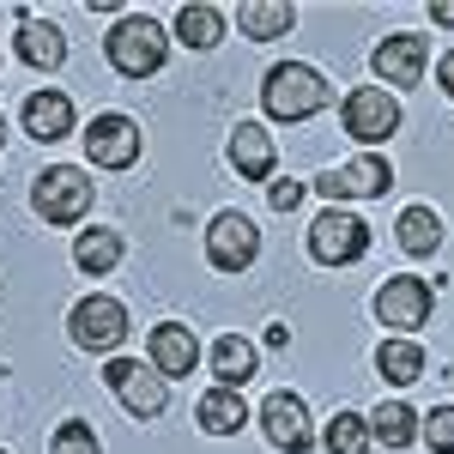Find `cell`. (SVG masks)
<instances>
[{"label": "cell", "mask_w": 454, "mask_h": 454, "mask_svg": "<svg viewBox=\"0 0 454 454\" xmlns=\"http://www.w3.org/2000/svg\"><path fill=\"white\" fill-rule=\"evenodd\" d=\"M327 79L315 67H303V61H279V67L267 73V85H261V104H267V115L273 121H309L315 109H327Z\"/></svg>", "instance_id": "1"}, {"label": "cell", "mask_w": 454, "mask_h": 454, "mask_svg": "<svg viewBox=\"0 0 454 454\" xmlns=\"http://www.w3.org/2000/svg\"><path fill=\"white\" fill-rule=\"evenodd\" d=\"M109 49V67L128 73V79H145V73L164 67V55H170V36L158 19H145V12H128V19H115V31L104 36Z\"/></svg>", "instance_id": "2"}, {"label": "cell", "mask_w": 454, "mask_h": 454, "mask_svg": "<svg viewBox=\"0 0 454 454\" xmlns=\"http://www.w3.org/2000/svg\"><path fill=\"white\" fill-rule=\"evenodd\" d=\"M309 254H315V261H327V267H351V261L370 254V224L351 218V212H340V207H327L309 224Z\"/></svg>", "instance_id": "3"}, {"label": "cell", "mask_w": 454, "mask_h": 454, "mask_svg": "<svg viewBox=\"0 0 454 454\" xmlns=\"http://www.w3.org/2000/svg\"><path fill=\"white\" fill-rule=\"evenodd\" d=\"M36 212H43L49 224H79V218L91 212V182H85V170H73V164L43 170L36 176Z\"/></svg>", "instance_id": "4"}, {"label": "cell", "mask_w": 454, "mask_h": 454, "mask_svg": "<svg viewBox=\"0 0 454 454\" xmlns=\"http://www.w3.org/2000/svg\"><path fill=\"white\" fill-rule=\"evenodd\" d=\"M67 333H73V346H85V351H115L128 340V309L115 297H79L67 315Z\"/></svg>", "instance_id": "5"}, {"label": "cell", "mask_w": 454, "mask_h": 454, "mask_svg": "<svg viewBox=\"0 0 454 454\" xmlns=\"http://www.w3.org/2000/svg\"><path fill=\"white\" fill-rule=\"evenodd\" d=\"M254 254H261V231H254V218H243V212H218L212 231H207V261L218 267V273H243Z\"/></svg>", "instance_id": "6"}, {"label": "cell", "mask_w": 454, "mask_h": 454, "mask_svg": "<svg viewBox=\"0 0 454 454\" xmlns=\"http://www.w3.org/2000/svg\"><path fill=\"white\" fill-rule=\"evenodd\" d=\"M430 303H436L430 279L400 273V279H387L382 291H376V321H382V327H400V333H412V327L430 321Z\"/></svg>", "instance_id": "7"}, {"label": "cell", "mask_w": 454, "mask_h": 454, "mask_svg": "<svg viewBox=\"0 0 454 454\" xmlns=\"http://www.w3.org/2000/svg\"><path fill=\"white\" fill-rule=\"evenodd\" d=\"M400 128V104L387 98L382 85H357L346 98V134L351 140H364V145H376V140H387Z\"/></svg>", "instance_id": "8"}, {"label": "cell", "mask_w": 454, "mask_h": 454, "mask_svg": "<svg viewBox=\"0 0 454 454\" xmlns=\"http://www.w3.org/2000/svg\"><path fill=\"white\" fill-rule=\"evenodd\" d=\"M85 158H91L98 170H128V164L140 158V128H134L128 115H98V121L85 128Z\"/></svg>", "instance_id": "9"}, {"label": "cell", "mask_w": 454, "mask_h": 454, "mask_svg": "<svg viewBox=\"0 0 454 454\" xmlns=\"http://www.w3.org/2000/svg\"><path fill=\"white\" fill-rule=\"evenodd\" d=\"M104 382L134 419H158L164 412V376H145V364H134V357H115L104 370Z\"/></svg>", "instance_id": "10"}, {"label": "cell", "mask_w": 454, "mask_h": 454, "mask_svg": "<svg viewBox=\"0 0 454 454\" xmlns=\"http://www.w3.org/2000/svg\"><path fill=\"white\" fill-rule=\"evenodd\" d=\"M387 182H394L387 158L364 152V158H351V164L321 176V194H327V200H370V194H387Z\"/></svg>", "instance_id": "11"}, {"label": "cell", "mask_w": 454, "mask_h": 454, "mask_svg": "<svg viewBox=\"0 0 454 454\" xmlns=\"http://www.w3.org/2000/svg\"><path fill=\"white\" fill-rule=\"evenodd\" d=\"M261 424H267V442L285 454H309L315 430H309V412H303V400L297 394H267V406H261Z\"/></svg>", "instance_id": "12"}, {"label": "cell", "mask_w": 454, "mask_h": 454, "mask_svg": "<svg viewBox=\"0 0 454 454\" xmlns=\"http://www.w3.org/2000/svg\"><path fill=\"white\" fill-rule=\"evenodd\" d=\"M424 36L412 31H400V36H387L382 49H376V79H387V85H419V73H424Z\"/></svg>", "instance_id": "13"}, {"label": "cell", "mask_w": 454, "mask_h": 454, "mask_svg": "<svg viewBox=\"0 0 454 454\" xmlns=\"http://www.w3.org/2000/svg\"><path fill=\"white\" fill-rule=\"evenodd\" d=\"M25 134L43 145L67 140L73 134V104L61 98V91H36V98H25Z\"/></svg>", "instance_id": "14"}, {"label": "cell", "mask_w": 454, "mask_h": 454, "mask_svg": "<svg viewBox=\"0 0 454 454\" xmlns=\"http://www.w3.org/2000/svg\"><path fill=\"white\" fill-rule=\"evenodd\" d=\"M152 364H158V376H194V364H200V346H194V333L188 327H152Z\"/></svg>", "instance_id": "15"}, {"label": "cell", "mask_w": 454, "mask_h": 454, "mask_svg": "<svg viewBox=\"0 0 454 454\" xmlns=\"http://www.w3.org/2000/svg\"><path fill=\"white\" fill-rule=\"evenodd\" d=\"M194 419H200L207 436H231V430H243V424H248V406H243L237 387H207L200 406H194Z\"/></svg>", "instance_id": "16"}, {"label": "cell", "mask_w": 454, "mask_h": 454, "mask_svg": "<svg viewBox=\"0 0 454 454\" xmlns=\"http://www.w3.org/2000/svg\"><path fill=\"white\" fill-rule=\"evenodd\" d=\"M231 164H237L248 182H267V176H273V140H267L254 121H243V128L231 134Z\"/></svg>", "instance_id": "17"}, {"label": "cell", "mask_w": 454, "mask_h": 454, "mask_svg": "<svg viewBox=\"0 0 454 454\" xmlns=\"http://www.w3.org/2000/svg\"><path fill=\"white\" fill-rule=\"evenodd\" d=\"M212 376H218V387H237L243 394V382L254 376V346H248L243 333H224L212 346Z\"/></svg>", "instance_id": "18"}, {"label": "cell", "mask_w": 454, "mask_h": 454, "mask_svg": "<svg viewBox=\"0 0 454 454\" xmlns=\"http://www.w3.org/2000/svg\"><path fill=\"white\" fill-rule=\"evenodd\" d=\"M176 36H182L188 49H218V36H224V12H218L212 0H194V6L176 12Z\"/></svg>", "instance_id": "19"}, {"label": "cell", "mask_w": 454, "mask_h": 454, "mask_svg": "<svg viewBox=\"0 0 454 454\" xmlns=\"http://www.w3.org/2000/svg\"><path fill=\"white\" fill-rule=\"evenodd\" d=\"M237 19H243V36H254V43H273V36H285L291 31V6L285 0H243L237 6Z\"/></svg>", "instance_id": "20"}, {"label": "cell", "mask_w": 454, "mask_h": 454, "mask_svg": "<svg viewBox=\"0 0 454 454\" xmlns=\"http://www.w3.org/2000/svg\"><path fill=\"white\" fill-rule=\"evenodd\" d=\"M61 55H67V43H61V31L55 25H36V19H25V31H19V61H31V67H61Z\"/></svg>", "instance_id": "21"}, {"label": "cell", "mask_w": 454, "mask_h": 454, "mask_svg": "<svg viewBox=\"0 0 454 454\" xmlns=\"http://www.w3.org/2000/svg\"><path fill=\"white\" fill-rule=\"evenodd\" d=\"M376 370H382L394 387H406V382L424 376V351L412 346V340H382V346H376Z\"/></svg>", "instance_id": "22"}, {"label": "cell", "mask_w": 454, "mask_h": 454, "mask_svg": "<svg viewBox=\"0 0 454 454\" xmlns=\"http://www.w3.org/2000/svg\"><path fill=\"white\" fill-rule=\"evenodd\" d=\"M419 436V412L412 406H400V400H387L382 412L370 419V442H387V449H406Z\"/></svg>", "instance_id": "23"}, {"label": "cell", "mask_w": 454, "mask_h": 454, "mask_svg": "<svg viewBox=\"0 0 454 454\" xmlns=\"http://www.w3.org/2000/svg\"><path fill=\"white\" fill-rule=\"evenodd\" d=\"M436 243H442V224H436L430 207L400 212V248H406V254H436Z\"/></svg>", "instance_id": "24"}, {"label": "cell", "mask_w": 454, "mask_h": 454, "mask_svg": "<svg viewBox=\"0 0 454 454\" xmlns=\"http://www.w3.org/2000/svg\"><path fill=\"white\" fill-rule=\"evenodd\" d=\"M73 261H79V273H109V267L121 261V237H115V231H85V237L73 243Z\"/></svg>", "instance_id": "25"}, {"label": "cell", "mask_w": 454, "mask_h": 454, "mask_svg": "<svg viewBox=\"0 0 454 454\" xmlns=\"http://www.w3.org/2000/svg\"><path fill=\"white\" fill-rule=\"evenodd\" d=\"M327 454H370V419L333 412V424H327Z\"/></svg>", "instance_id": "26"}, {"label": "cell", "mask_w": 454, "mask_h": 454, "mask_svg": "<svg viewBox=\"0 0 454 454\" xmlns=\"http://www.w3.org/2000/svg\"><path fill=\"white\" fill-rule=\"evenodd\" d=\"M49 454H104V449H98V430H91L85 419H67L61 430H55Z\"/></svg>", "instance_id": "27"}, {"label": "cell", "mask_w": 454, "mask_h": 454, "mask_svg": "<svg viewBox=\"0 0 454 454\" xmlns=\"http://www.w3.org/2000/svg\"><path fill=\"white\" fill-rule=\"evenodd\" d=\"M424 424V442L436 454H454V406H436L430 419H419Z\"/></svg>", "instance_id": "28"}, {"label": "cell", "mask_w": 454, "mask_h": 454, "mask_svg": "<svg viewBox=\"0 0 454 454\" xmlns=\"http://www.w3.org/2000/svg\"><path fill=\"white\" fill-rule=\"evenodd\" d=\"M303 200V182H273V212H291Z\"/></svg>", "instance_id": "29"}, {"label": "cell", "mask_w": 454, "mask_h": 454, "mask_svg": "<svg viewBox=\"0 0 454 454\" xmlns=\"http://www.w3.org/2000/svg\"><path fill=\"white\" fill-rule=\"evenodd\" d=\"M436 79H442V91H449V98H454V49H449V55H442V67H436Z\"/></svg>", "instance_id": "30"}, {"label": "cell", "mask_w": 454, "mask_h": 454, "mask_svg": "<svg viewBox=\"0 0 454 454\" xmlns=\"http://www.w3.org/2000/svg\"><path fill=\"white\" fill-rule=\"evenodd\" d=\"M436 25H454V0H442V6H436Z\"/></svg>", "instance_id": "31"}, {"label": "cell", "mask_w": 454, "mask_h": 454, "mask_svg": "<svg viewBox=\"0 0 454 454\" xmlns=\"http://www.w3.org/2000/svg\"><path fill=\"white\" fill-rule=\"evenodd\" d=\"M0 140H6V121H0Z\"/></svg>", "instance_id": "32"}]
</instances>
